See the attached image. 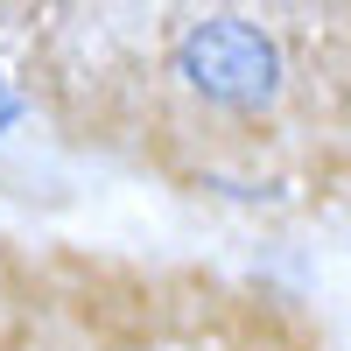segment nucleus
I'll return each instance as SVG.
<instances>
[{
	"label": "nucleus",
	"instance_id": "f257e3e1",
	"mask_svg": "<svg viewBox=\"0 0 351 351\" xmlns=\"http://www.w3.org/2000/svg\"><path fill=\"white\" fill-rule=\"evenodd\" d=\"M176 77L218 112H267L288 92V56L246 14H197L176 36Z\"/></svg>",
	"mask_w": 351,
	"mask_h": 351
},
{
	"label": "nucleus",
	"instance_id": "f03ea898",
	"mask_svg": "<svg viewBox=\"0 0 351 351\" xmlns=\"http://www.w3.org/2000/svg\"><path fill=\"white\" fill-rule=\"evenodd\" d=\"M14 120V92H8V77H0V127Z\"/></svg>",
	"mask_w": 351,
	"mask_h": 351
}]
</instances>
